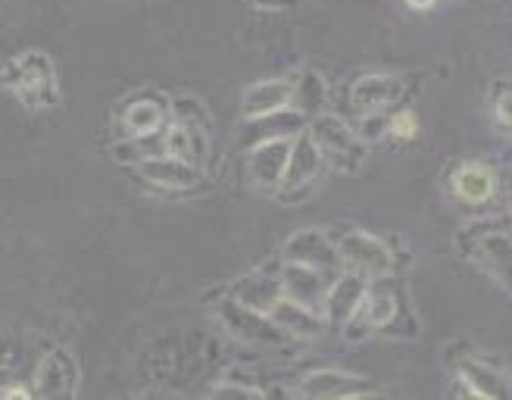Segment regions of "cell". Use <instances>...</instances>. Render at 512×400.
Returning <instances> with one entry per match:
<instances>
[{
	"instance_id": "1",
	"label": "cell",
	"mask_w": 512,
	"mask_h": 400,
	"mask_svg": "<svg viewBox=\"0 0 512 400\" xmlns=\"http://www.w3.org/2000/svg\"><path fill=\"white\" fill-rule=\"evenodd\" d=\"M0 79L29 110H50L60 104L57 69L44 50H19L0 69Z\"/></svg>"
},
{
	"instance_id": "2",
	"label": "cell",
	"mask_w": 512,
	"mask_h": 400,
	"mask_svg": "<svg viewBox=\"0 0 512 400\" xmlns=\"http://www.w3.org/2000/svg\"><path fill=\"white\" fill-rule=\"evenodd\" d=\"M216 319L222 322V329L238 338L241 344H250V347H263V350H285L291 347L297 338H291L281 325L269 316V313H260L241 300L228 297L222 304H216Z\"/></svg>"
},
{
	"instance_id": "3",
	"label": "cell",
	"mask_w": 512,
	"mask_h": 400,
	"mask_svg": "<svg viewBox=\"0 0 512 400\" xmlns=\"http://www.w3.org/2000/svg\"><path fill=\"white\" fill-rule=\"evenodd\" d=\"M310 135L322 150V163H331V169H338L344 175H353L366 163V141L356 135V129L335 116V113H322L313 119Z\"/></svg>"
},
{
	"instance_id": "4",
	"label": "cell",
	"mask_w": 512,
	"mask_h": 400,
	"mask_svg": "<svg viewBox=\"0 0 512 400\" xmlns=\"http://www.w3.org/2000/svg\"><path fill=\"white\" fill-rule=\"evenodd\" d=\"M331 238L338 244L341 266L347 272L363 275L369 282H384L394 272V254L381 238L363 229H341V232H331Z\"/></svg>"
},
{
	"instance_id": "5",
	"label": "cell",
	"mask_w": 512,
	"mask_h": 400,
	"mask_svg": "<svg viewBox=\"0 0 512 400\" xmlns=\"http://www.w3.org/2000/svg\"><path fill=\"white\" fill-rule=\"evenodd\" d=\"M459 244L466 254L497 279L506 291H512V235L509 229H488V232H459Z\"/></svg>"
},
{
	"instance_id": "6",
	"label": "cell",
	"mask_w": 512,
	"mask_h": 400,
	"mask_svg": "<svg viewBox=\"0 0 512 400\" xmlns=\"http://www.w3.org/2000/svg\"><path fill=\"white\" fill-rule=\"evenodd\" d=\"M79 363L66 347H54L41 357L32 382V397L44 400H72L79 397Z\"/></svg>"
},
{
	"instance_id": "7",
	"label": "cell",
	"mask_w": 512,
	"mask_h": 400,
	"mask_svg": "<svg viewBox=\"0 0 512 400\" xmlns=\"http://www.w3.org/2000/svg\"><path fill=\"white\" fill-rule=\"evenodd\" d=\"M281 260L303 263V266L325 269V272H335L341 266L335 238H331V232H322V229H297L285 241V247H281Z\"/></svg>"
},
{
	"instance_id": "8",
	"label": "cell",
	"mask_w": 512,
	"mask_h": 400,
	"mask_svg": "<svg viewBox=\"0 0 512 400\" xmlns=\"http://www.w3.org/2000/svg\"><path fill=\"white\" fill-rule=\"evenodd\" d=\"M322 169V150L313 141L310 129L297 132L294 135V147H291V157L285 166V179H281L278 191L291 197V194H310V188L316 185V175Z\"/></svg>"
},
{
	"instance_id": "9",
	"label": "cell",
	"mask_w": 512,
	"mask_h": 400,
	"mask_svg": "<svg viewBox=\"0 0 512 400\" xmlns=\"http://www.w3.org/2000/svg\"><path fill=\"white\" fill-rule=\"evenodd\" d=\"M294 147V135H278L253 144L247 150V172L260 188H278L285 179V166Z\"/></svg>"
},
{
	"instance_id": "10",
	"label": "cell",
	"mask_w": 512,
	"mask_h": 400,
	"mask_svg": "<svg viewBox=\"0 0 512 400\" xmlns=\"http://www.w3.org/2000/svg\"><path fill=\"white\" fill-rule=\"evenodd\" d=\"M169 119V100L160 94H141L125 100V107L119 113V125L125 129L128 138H153L166 129Z\"/></svg>"
},
{
	"instance_id": "11",
	"label": "cell",
	"mask_w": 512,
	"mask_h": 400,
	"mask_svg": "<svg viewBox=\"0 0 512 400\" xmlns=\"http://www.w3.org/2000/svg\"><path fill=\"white\" fill-rule=\"evenodd\" d=\"M278 279H281V291L288 297L300 300L306 307H316L322 310V300L331 288V272L325 269H313V266H303V263H291V260H281L278 269Z\"/></svg>"
},
{
	"instance_id": "12",
	"label": "cell",
	"mask_w": 512,
	"mask_h": 400,
	"mask_svg": "<svg viewBox=\"0 0 512 400\" xmlns=\"http://www.w3.org/2000/svg\"><path fill=\"white\" fill-rule=\"evenodd\" d=\"M366 291H369V279H363V275L356 272H344L338 275L335 282H331L325 300H322V316L328 325H341L360 310V304L366 300Z\"/></svg>"
},
{
	"instance_id": "13",
	"label": "cell",
	"mask_w": 512,
	"mask_h": 400,
	"mask_svg": "<svg viewBox=\"0 0 512 400\" xmlns=\"http://www.w3.org/2000/svg\"><path fill=\"white\" fill-rule=\"evenodd\" d=\"M138 175L147 179L150 185L157 188H169V191H188L200 182V166H191L178 157L169 154H157V157H144L135 163Z\"/></svg>"
},
{
	"instance_id": "14",
	"label": "cell",
	"mask_w": 512,
	"mask_h": 400,
	"mask_svg": "<svg viewBox=\"0 0 512 400\" xmlns=\"http://www.w3.org/2000/svg\"><path fill=\"white\" fill-rule=\"evenodd\" d=\"M294 82H297V75H285V79H266V82L250 85L244 91V97H241V113H244V119L272 116L278 110L291 107Z\"/></svg>"
},
{
	"instance_id": "15",
	"label": "cell",
	"mask_w": 512,
	"mask_h": 400,
	"mask_svg": "<svg viewBox=\"0 0 512 400\" xmlns=\"http://www.w3.org/2000/svg\"><path fill=\"white\" fill-rule=\"evenodd\" d=\"M403 94V82L397 75H384V72H372V75H363L360 82L353 85L350 91V104L353 110L366 116V113H381L388 110L391 104H397Z\"/></svg>"
},
{
	"instance_id": "16",
	"label": "cell",
	"mask_w": 512,
	"mask_h": 400,
	"mask_svg": "<svg viewBox=\"0 0 512 400\" xmlns=\"http://www.w3.org/2000/svg\"><path fill=\"white\" fill-rule=\"evenodd\" d=\"M269 316L297 341H316L325 332V325H328L322 310L306 307V304H300V300H294L288 294H281V300L269 310Z\"/></svg>"
},
{
	"instance_id": "17",
	"label": "cell",
	"mask_w": 512,
	"mask_h": 400,
	"mask_svg": "<svg viewBox=\"0 0 512 400\" xmlns=\"http://www.w3.org/2000/svg\"><path fill=\"white\" fill-rule=\"evenodd\" d=\"M363 382L366 379H360V375H350L341 369H316L300 382V397H319V400H325V397H344V400L369 397L372 391H366Z\"/></svg>"
},
{
	"instance_id": "18",
	"label": "cell",
	"mask_w": 512,
	"mask_h": 400,
	"mask_svg": "<svg viewBox=\"0 0 512 400\" xmlns=\"http://www.w3.org/2000/svg\"><path fill=\"white\" fill-rule=\"evenodd\" d=\"M281 279H278V272L269 275V272H250L244 275V279H238L232 285V297L241 300V304L253 307V310H260V313H269L278 300H281Z\"/></svg>"
},
{
	"instance_id": "19",
	"label": "cell",
	"mask_w": 512,
	"mask_h": 400,
	"mask_svg": "<svg viewBox=\"0 0 512 400\" xmlns=\"http://www.w3.org/2000/svg\"><path fill=\"white\" fill-rule=\"evenodd\" d=\"M453 191L459 200L478 207V204H488V200L497 194V179L488 166L481 163H463L453 172Z\"/></svg>"
},
{
	"instance_id": "20",
	"label": "cell",
	"mask_w": 512,
	"mask_h": 400,
	"mask_svg": "<svg viewBox=\"0 0 512 400\" xmlns=\"http://www.w3.org/2000/svg\"><path fill=\"white\" fill-rule=\"evenodd\" d=\"M203 144H207V132L194 129V125H188L182 119H175L172 125L163 129V154L178 157L191 166L203 163Z\"/></svg>"
},
{
	"instance_id": "21",
	"label": "cell",
	"mask_w": 512,
	"mask_h": 400,
	"mask_svg": "<svg viewBox=\"0 0 512 400\" xmlns=\"http://www.w3.org/2000/svg\"><path fill=\"white\" fill-rule=\"evenodd\" d=\"M328 104V85L316 69H303L294 82V94H291V110L300 113L306 122H313L316 116L325 113Z\"/></svg>"
},
{
	"instance_id": "22",
	"label": "cell",
	"mask_w": 512,
	"mask_h": 400,
	"mask_svg": "<svg viewBox=\"0 0 512 400\" xmlns=\"http://www.w3.org/2000/svg\"><path fill=\"white\" fill-rule=\"evenodd\" d=\"M459 379H463L472 391V397H509V379L481 360H459Z\"/></svg>"
},
{
	"instance_id": "23",
	"label": "cell",
	"mask_w": 512,
	"mask_h": 400,
	"mask_svg": "<svg viewBox=\"0 0 512 400\" xmlns=\"http://www.w3.org/2000/svg\"><path fill=\"white\" fill-rule=\"evenodd\" d=\"M175 116L182 122H188V125H194V129H203V132L210 129V116H207V110H203V104L197 97H178L175 100Z\"/></svg>"
},
{
	"instance_id": "24",
	"label": "cell",
	"mask_w": 512,
	"mask_h": 400,
	"mask_svg": "<svg viewBox=\"0 0 512 400\" xmlns=\"http://www.w3.org/2000/svg\"><path fill=\"white\" fill-rule=\"evenodd\" d=\"M341 332H344V341H350V344H363L366 338L375 335V325H372V319L366 316L363 304H360V310H356V313L341 325Z\"/></svg>"
},
{
	"instance_id": "25",
	"label": "cell",
	"mask_w": 512,
	"mask_h": 400,
	"mask_svg": "<svg viewBox=\"0 0 512 400\" xmlns=\"http://www.w3.org/2000/svg\"><path fill=\"white\" fill-rule=\"evenodd\" d=\"M213 400H228V397H238V400H256V397H266L263 388L256 385H244V382H235V379H222L213 391H210Z\"/></svg>"
},
{
	"instance_id": "26",
	"label": "cell",
	"mask_w": 512,
	"mask_h": 400,
	"mask_svg": "<svg viewBox=\"0 0 512 400\" xmlns=\"http://www.w3.org/2000/svg\"><path fill=\"white\" fill-rule=\"evenodd\" d=\"M356 135H360L366 144H369V141H378V138H384V135H391V116H384V110H381V113H366V116H360V129H356Z\"/></svg>"
},
{
	"instance_id": "27",
	"label": "cell",
	"mask_w": 512,
	"mask_h": 400,
	"mask_svg": "<svg viewBox=\"0 0 512 400\" xmlns=\"http://www.w3.org/2000/svg\"><path fill=\"white\" fill-rule=\"evenodd\" d=\"M391 135L400 138V141H413L419 135V119L413 110H400L391 116Z\"/></svg>"
},
{
	"instance_id": "28",
	"label": "cell",
	"mask_w": 512,
	"mask_h": 400,
	"mask_svg": "<svg viewBox=\"0 0 512 400\" xmlns=\"http://www.w3.org/2000/svg\"><path fill=\"white\" fill-rule=\"evenodd\" d=\"M494 113H497V122L503 125V129L512 132V85L497 88V94H494Z\"/></svg>"
},
{
	"instance_id": "29",
	"label": "cell",
	"mask_w": 512,
	"mask_h": 400,
	"mask_svg": "<svg viewBox=\"0 0 512 400\" xmlns=\"http://www.w3.org/2000/svg\"><path fill=\"white\" fill-rule=\"evenodd\" d=\"M253 7H263V10H291L297 0H250Z\"/></svg>"
},
{
	"instance_id": "30",
	"label": "cell",
	"mask_w": 512,
	"mask_h": 400,
	"mask_svg": "<svg viewBox=\"0 0 512 400\" xmlns=\"http://www.w3.org/2000/svg\"><path fill=\"white\" fill-rule=\"evenodd\" d=\"M0 397H19V400H25V397H32V388H19V385H4V388H0Z\"/></svg>"
},
{
	"instance_id": "31",
	"label": "cell",
	"mask_w": 512,
	"mask_h": 400,
	"mask_svg": "<svg viewBox=\"0 0 512 400\" xmlns=\"http://www.w3.org/2000/svg\"><path fill=\"white\" fill-rule=\"evenodd\" d=\"M406 4L413 7V10H431L434 4H438V0H406Z\"/></svg>"
},
{
	"instance_id": "32",
	"label": "cell",
	"mask_w": 512,
	"mask_h": 400,
	"mask_svg": "<svg viewBox=\"0 0 512 400\" xmlns=\"http://www.w3.org/2000/svg\"><path fill=\"white\" fill-rule=\"evenodd\" d=\"M0 382H10V375H7V369H0Z\"/></svg>"
}]
</instances>
